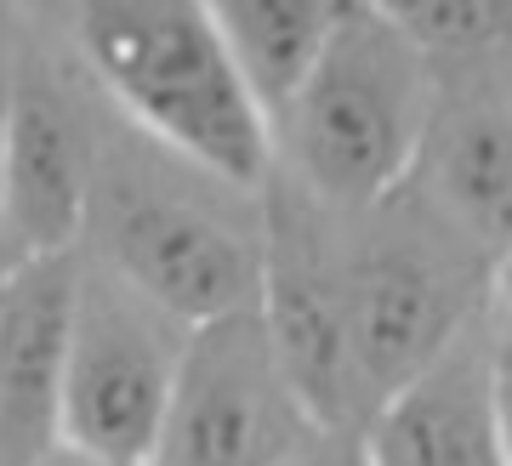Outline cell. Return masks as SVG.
I'll use <instances>...</instances> for the list:
<instances>
[{
	"label": "cell",
	"mask_w": 512,
	"mask_h": 466,
	"mask_svg": "<svg viewBox=\"0 0 512 466\" xmlns=\"http://www.w3.org/2000/svg\"><path fill=\"white\" fill-rule=\"evenodd\" d=\"M69 57L120 126L228 188H268L274 131L251 103L205 0L74 6Z\"/></svg>",
	"instance_id": "1"
},
{
	"label": "cell",
	"mask_w": 512,
	"mask_h": 466,
	"mask_svg": "<svg viewBox=\"0 0 512 466\" xmlns=\"http://www.w3.org/2000/svg\"><path fill=\"white\" fill-rule=\"evenodd\" d=\"M80 251L188 330L256 313L262 194L205 177L103 108V154Z\"/></svg>",
	"instance_id": "2"
},
{
	"label": "cell",
	"mask_w": 512,
	"mask_h": 466,
	"mask_svg": "<svg viewBox=\"0 0 512 466\" xmlns=\"http://www.w3.org/2000/svg\"><path fill=\"white\" fill-rule=\"evenodd\" d=\"M433 57L387 0H342L325 57L274 120V171L330 216L393 199L416 171Z\"/></svg>",
	"instance_id": "3"
},
{
	"label": "cell",
	"mask_w": 512,
	"mask_h": 466,
	"mask_svg": "<svg viewBox=\"0 0 512 466\" xmlns=\"http://www.w3.org/2000/svg\"><path fill=\"white\" fill-rule=\"evenodd\" d=\"M336 285L370 404L439 364L501 296V273L410 188L336 216Z\"/></svg>",
	"instance_id": "4"
},
{
	"label": "cell",
	"mask_w": 512,
	"mask_h": 466,
	"mask_svg": "<svg viewBox=\"0 0 512 466\" xmlns=\"http://www.w3.org/2000/svg\"><path fill=\"white\" fill-rule=\"evenodd\" d=\"M188 324L74 251V324L63 370V444L114 466H154Z\"/></svg>",
	"instance_id": "5"
},
{
	"label": "cell",
	"mask_w": 512,
	"mask_h": 466,
	"mask_svg": "<svg viewBox=\"0 0 512 466\" xmlns=\"http://www.w3.org/2000/svg\"><path fill=\"white\" fill-rule=\"evenodd\" d=\"M256 319L274 341V359L296 404L319 432L365 438L370 387L359 376L348 336V307L336 285V216L313 205L296 182L274 171L262 188V296Z\"/></svg>",
	"instance_id": "6"
},
{
	"label": "cell",
	"mask_w": 512,
	"mask_h": 466,
	"mask_svg": "<svg viewBox=\"0 0 512 466\" xmlns=\"http://www.w3.org/2000/svg\"><path fill=\"white\" fill-rule=\"evenodd\" d=\"M103 154V97L74 57L18 35L12 108L0 143V239L6 262L69 256L86 239Z\"/></svg>",
	"instance_id": "7"
},
{
	"label": "cell",
	"mask_w": 512,
	"mask_h": 466,
	"mask_svg": "<svg viewBox=\"0 0 512 466\" xmlns=\"http://www.w3.org/2000/svg\"><path fill=\"white\" fill-rule=\"evenodd\" d=\"M313 432L256 313L188 330L154 466H285Z\"/></svg>",
	"instance_id": "8"
},
{
	"label": "cell",
	"mask_w": 512,
	"mask_h": 466,
	"mask_svg": "<svg viewBox=\"0 0 512 466\" xmlns=\"http://www.w3.org/2000/svg\"><path fill=\"white\" fill-rule=\"evenodd\" d=\"M404 188L495 273L512 268V52L433 57V108Z\"/></svg>",
	"instance_id": "9"
},
{
	"label": "cell",
	"mask_w": 512,
	"mask_h": 466,
	"mask_svg": "<svg viewBox=\"0 0 512 466\" xmlns=\"http://www.w3.org/2000/svg\"><path fill=\"white\" fill-rule=\"evenodd\" d=\"M69 324L74 251L0 273V466H35L63 444Z\"/></svg>",
	"instance_id": "10"
},
{
	"label": "cell",
	"mask_w": 512,
	"mask_h": 466,
	"mask_svg": "<svg viewBox=\"0 0 512 466\" xmlns=\"http://www.w3.org/2000/svg\"><path fill=\"white\" fill-rule=\"evenodd\" d=\"M365 455L370 466H507L490 398V313L370 415Z\"/></svg>",
	"instance_id": "11"
},
{
	"label": "cell",
	"mask_w": 512,
	"mask_h": 466,
	"mask_svg": "<svg viewBox=\"0 0 512 466\" xmlns=\"http://www.w3.org/2000/svg\"><path fill=\"white\" fill-rule=\"evenodd\" d=\"M211 18L251 103L274 131L291 97L308 86L313 63L325 57L342 0H211Z\"/></svg>",
	"instance_id": "12"
},
{
	"label": "cell",
	"mask_w": 512,
	"mask_h": 466,
	"mask_svg": "<svg viewBox=\"0 0 512 466\" xmlns=\"http://www.w3.org/2000/svg\"><path fill=\"white\" fill-rule=\"evenodd\" d=\"M490 398H495L501 455L512 466V302H501V296L490 307Z\"/></svg>",
	"instance_id": "13"
},
{
	"label": "cell",
	"mask_w": 512,
	"mask_h": 466,
	"mask_svg": "<svg viewBox=\"0 0 512 466\" xmlns=\"http://www.w3.org/2000/svg\"><path fill=\"white\" fill-rule=\"evenodd\" d=\"M285 466H370V455H365V438L359 432H319L313 427Z\"/></svg>",
	"instance_id": "14"
},
{
	"label": "cell",
	"mask_w": 512,
	"mask_h": 466,
	"mask_svg": "<svg viewBox=\"0 0 512 466\" xmlns=\"http://www.w3.org/2000/svg\"><path fill=\"white\" fill-rule=\"evenodd\" d=\"M12 52H18V35L0 18V143H6V108H12Z\"/></svg>",
	"instance_id": "15"
},
{
	"label": "cell",
	"mask_w": 512,
	"mask_h": 466,
	"mask_svg": "<svg viewBox=\"0 0 512 466\" xmlns=\"http://www.w3.org/2000/svg\"><path fill=\"white\" fill-rule=\"evenodd\" d=\"M35 466H114V461H97V455H80V449H69V444H57L52 455H40Z\"/></svg>",
	"instance_id": "16"
},
{
	"label": "cell",
	"mask_w": 512,
	"mask_h": 466,
	"mask_svg": "<svg viewBox=\"0 0 512 466\" xmlns=\"http://www.w3.org/2000/svg\"><path fill=\"white\" fill-rule=\"evenodd\" d=\"M6 268H12V262H6V239H0V273H6Z\"/></svg>",
	"instance_id": "17"
}]
</instances>
